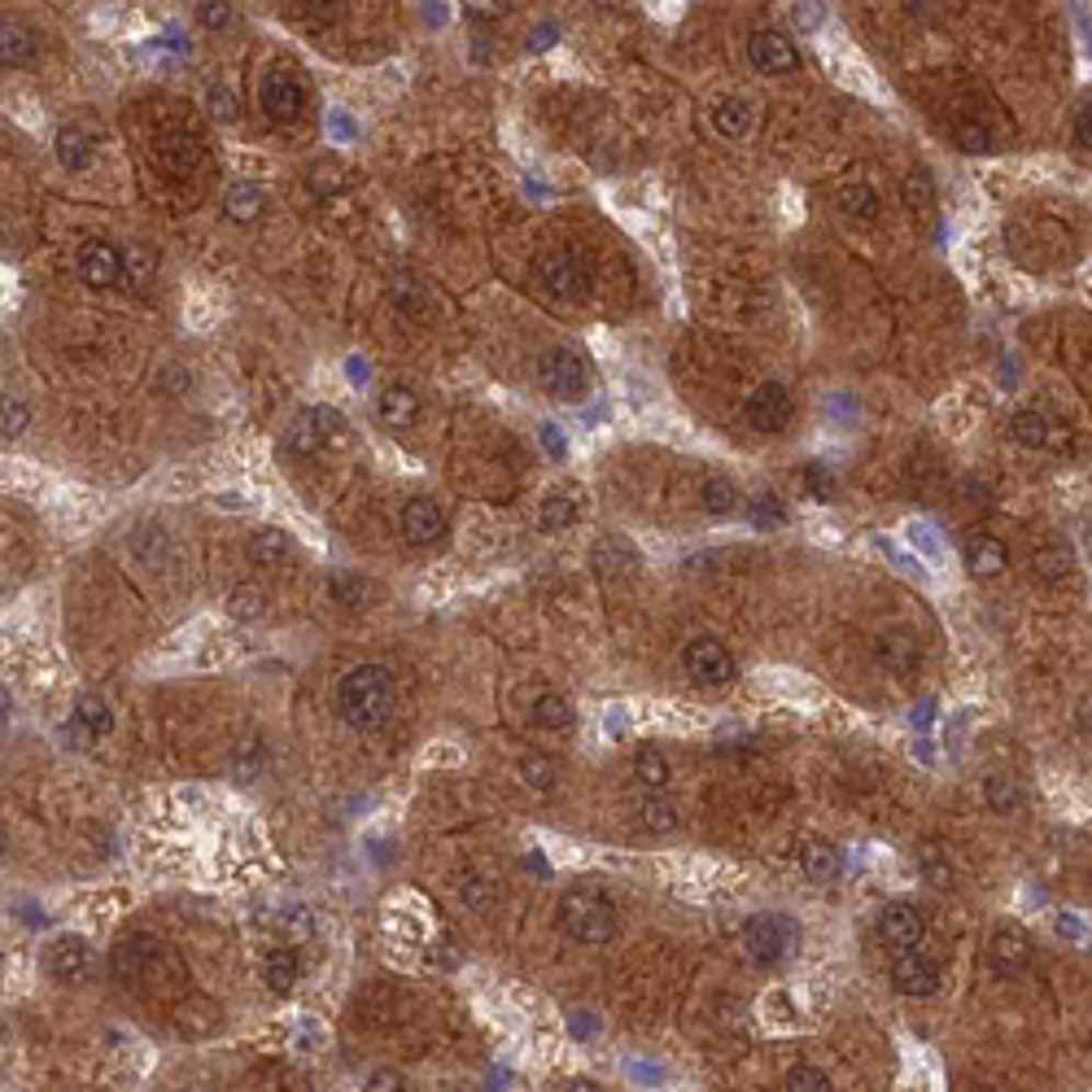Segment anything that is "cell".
Returning <instances> with one entry per match:
<instances>
[{
	"label": "cell",
	"mask_w": 1092,
	"mask_h": 1092,
	"mask_svg": "<svg viewBox=\"0 0 1092 1092\" xmlns=\"http://www.w3.org/2000/svg\"><path fill=\"white\" fill-rule=\"evenodd\" d=\"M393 700H398V687H393V674L384 665H355L337 682V713L355 729L380 726L393 713Z\"/></svg>",
	"instance_id": "1"
},
{
	"label": "cell",
	"mask_w": 1092,
	"mask_h": 1092,
	"mask_svg": "<svg viewBox=\"0 0 1092 1092\" xmlns=\"http://www.w3.org/2000/svg\"><path fill=\"white\" fill-rule=\"evenodd\" d=\"M560 922L577 944H608L617 935V905L595 887H573L560 905Z\"/></svg>",
	"instance_id": "2"
},
{
	"label": "cell",
	"mask_w": 1092,
	"mask_h": 1092,
	"mask_svg": "<svg viewBox=\"0 0 1092 1092\" xmlns=\"http://www.w3.org/2000/svg\"><path fill=\"white\" fill-rule=\"evenodd\" d=\"M110 970H114V979L127 984V988H149V984H166V979L180 975V970L171 966V953H166L153 935H127V940L114 949Z\"/></svg>",
	"instance_id": "3"
},
{
	"label": "cell",
	"mask_w": 1092,
	"mask_h": 1092,
	"mask_svg": "<svg viewBox=\"0 0 1092 1092\" xmlns=\"http://www.w3.org/2000/svg\"><path fill=\"white\" fill-rule=\"evenodd\" d=\"M743 949L756 966H778L795 953V927L778 913H756L747 927H743Z\"/></svg>",
	"instance_id": "4"
},
{
	"label": "cell",
	"mask_w": 1092,
	"mask_h": 1092,
	"mask_svg": "<svg viewBox=\"0 0 1092 1092\" xmlns=\"http://www.w3.org/2000/svg\"><path fill=\"white\" fill-rule=\"evenodd\" d=\"M538 384H542L551 398L573 402V398H582V393H586V384H590V367H586V359H582L577 350L555 346V350H547V355L538 359Z\"/></svg>",
	"instance_id": "5"
},
{
	"label": "cell",
	"mask_w": 1092,
	"mask_h": 1092,
	"mask_svg": "<svg viewBox=\"0 0 1092 1092\" xmlns=\"http://www.w3.org/2000/svg\"><path fill=\"white\" fill-rule=\"evenodd\" d=\"M791 415H795V398H791V389H786L782 380L756 384V389L747 393V402H743V419H747L756 433H782V428L791 424Z\"/></svg>",
	"instance_id": "6"
},
{
	"label": "cell",
	"mask_w": 1092,
	"mask_h": 1092,
	"mask_svg": "<svg viewBox=\"0 0 1092 1092\" xmlns=\"http://www.w3.org/2000/svg\"><path fill=\"white\" fill-rule=\"evenodd\" d=\"M682 669L696 687H726L734 678V656L722 639H691L687 652H682Z\"/></svg>",
	"instance_id": "7"
},
{
	"label": "cell",
	"mask_w": 1092,
	"mask_h": 1092,
	"mask_svg": "<svg viewBox=\"0 0 1092 1092\" xmlns=\"http://www.w3.org/2000/svg\"><path fill=\"white\" fill-rule=\"evenodd\" d=\"M538 280H542V289H547L551 298H560V302H577V298H586V289H590L586 263H582L577 254H564V250L538 258Z\"/></svg>",
	"instance_id": "8"
},
{
	"label": "cell",
	"mask_w": 1092,
	"mask_h": 1092,
	"mask_svg": "<svg viewBox=\"0 0 1092 1092\" xmlns=\"http://www.w3.org/2000/svg\"><path fill=\"white\" fill-rule=\"evenodd\" d=\"M747 61L760 70V74H791L800 66V48L791 44V35L773 31V26H760L751 31L747 39Z\"/></svg>",
	"instance_id": "9"
},
{
	"label": "cell",
	"mask_w": 1092,
	"mask_h": 1092,
	"mask_svg": "<svg viewBox=\"0 0 1092 1092\" xmlns=\"http://www.w3.org/2000/svg\"><path fill=\"white\" fill-rule=\"evenodd\" d=\"M878 940H883L887 949H896V953H913V949L927 940V918H922V909H918V905H905V900L887 905V909L878 913Z\"/></svg>",
	"instance_id": "10"
},
{
	"label": "cell",
	"mask_w": 1092,
	"mask_h": 1092,
	"mask_svg": "<svg viewBox=\"0 0 1092 1092\" xmlns=\"http://www.w3.org/2000/svg\"><path fill=\"white\" fill-rule=\"evenodd\" d=\"M127 276V254L110 241H88L79 250V280L88 289H114Z\"/></svg>",
	"instance_id": "11"
},
{
	"label": "cell",
	"mask_w": 1092,
	"mask_h": 1092,
	"mask_svg": "<svg viewBox=\"0 0 1092 1092\" xmlns=\"http://www.w3.org/2000/svg\"><path fill=\"white\" fill-rule=\"evenodd\" d=\"M892 988L900 992V997H918V1001H927V997H935L940 992V966H935V957H927V953H900L896 962H892Z\"/></svg>",
	"instance_id": "12"
},
{
	"label": "cell",
	"mask_w": 1092,
	"mask_h": 1092,
	"mask_svg": "<svg viewBox=\"0 0 1092 1092\" xmlns=\"http://www.w3.org/2000/svg\"><path fill=\"white\" fill-rule=\"evenodd\" d=\"M988 962H992L997 975L1019 979L1032 966V935L1019 931V927H997L992 940H988Z\"/></svg>",
	"instance_id": "13"
},
{
	"label": "cell",
	"mask_w": 1092,
	"mask_h": 1092,
	"mask_svg": "<svg viewBox=\"0 0 1092 1092\" xmlns=\"http://www.w3.org/2000/svg\"><path fill=\"white\" fill-rule=\"evenodd\" d=\"M302 105H307V88H302V79H298V74H289V70H272V74L263 79V110H267V118H276V123H294V118L302 114Z\"/></svg>",
	"instance_id": "14"
},
{
	"label": "cell",
	"mask_w": 1092,
	"mask_h": 1092,
	"mask_svg": "<svg viewBox=\"0 0 1092 1092\" xmlns=\"http://www.w3.org/2000/svg\"><path fill=\"white\" fill-rule=\"evenodd\" d=\"M402 533H406V542H415V547L441 542V533H446L441 507H437L433 498H406V507H402Z\"/></svg>",
	"instance_id": "15"
},
{
	"label": "cell",
	"mask_w": 1092,
	"mask_h": 1092,
	"mask_svg": "<svg viewBox=\"0 0 1092 1092\" xmlns=\"http://www.w3.org/2000/svg\"><path fill=\"white\" fill-rule=\"evenodd\" d=\"M874 660L883 669H892V674H913L918 660H922V647H918V639L909 630H883L874 639Z\"/></svg>",
	"instance_id": "16"
},
{
	"label": "cell",
	"mask_w": 1092,
	"mask_h": 1092,
	"mask_svg": "<svg viewBox=\"0 0 1092 1092\" xmlns=\"http://www.w3.org/2000/svg\"><path fill=\"white\" fill-rule=\"evenodd\" d=\"M88 970H92V953H88V944H83V940L66 935V940H57V944H53V957H48V975H53L57 984H66V988H79V984L88 979Z\"/></svg>",
	"instance_id": "17"
},
{
	"label": "cell",
	"mask_w": 1092,
	"mask_h": 1092,
	"mask_svg": "<svg viewBox=\"0 0 1092 1092\" xmlns=\"http://www.w3.org/2000/svg\"><path fill=\"white\" fill-rule=\"evenodd\" d=\"M329 424L342 428V415H337V411H302V415L294 419V428H289V450L302 455V459L315 455V450H324Z\"/></svg>",
	"instance_id": "18"
},
{
	"label": "cell",
	"mask_w": 1092,
	"mask_h": 1092,
	"mask_svg": "<svg viewBox=\"0 0 1092 1092\" xmlns=\"http://www.w3.org/2000/svg\"><path fill=\"white\" fill-rule=\"evenodd\" d=\"M376 419L384 428H411L419 419V398L406 384H384L376 393Z\"/></svg>",
	"instance_id": "19"
},
{
	"label": "cell",
	"mask_w": 1092,
	"mask_h": 1092,
	"mask_svg": "<svg viewBox=\"0 0 1092 1092\" xmlns=\"http://www.w3.org/2000/svg\"><path fill=\"white\" fill-rule=\"evenodd\" d=\"M962 560H966V568H970L975 577H1001V573L1010 568V551H1005V542L992 538V533H975V538L966 542Z\"/></svg>",
	"instance_id": "20"
},
{
	"label": "cell",
	"mask_w": 1092,
	"mask_h": 1092,
	"mask_svg": "<svg viewBox=\"0 0 1092 1092\" xmlns=\"http://www.w3.org/2000/svg\"><path fill=\"white\" fill-rule=\"evenodd\" d=\"M110 729H114V713H110V704H105L101 696H79L74 717H70V738L92 743V738H101V734H110Z\"/></svg>",
	"instance_id": "21"
},
{
	"label": "cell",
	"mask_w": 1092,
	"mask_h": 1092,
	"mask_svg": "<svg viewBox=\"0 0 1092 1092\" xmlns=\"http://www.w3.org/2000/svg\"><path fill=\"white\" fill-rule=\"evenodd\" d=\"M92 149H96V136H92L88 123H66L57 131V162L66 171H83L92 162Z\"/></svg>",
	"instance_id": "22"
},
{
	"label": "cell",
	"mask_w": 1092,
	"mask_h": 1092,
	"mask_svg": "<svg viewBox=\"0 0 1092 1092\" xmlns=\"http://www.w3.org/2000/svg\"><path fill=\"white\" fill-rule=\"evenodd\" d=\"M590 560H595V573H599V577H625V573L643 568V555H639L630 542H621V538H604V542H595Z\"/></svg>",
	"instance_id": "23"
},
{
	"label": "cell",
	"mask_w": 1092,
	"mask_h": 1092,
	"mask_svg": "<svg viewBox=\"0 0 1092 1092\" xmlns=\"http://www.w3.org/2000/svg\"><path fill=\"white\" fill-rule=\"evenodd\" d=\"M800 870H804L813 883H835V878L843 874V857H839V848H835V843H826V839H808V843L800 848Z\"/></svg>",
	"instance_id": "24"
},
{
	"label": "cell",
	"mask_w": 1092,
	"mask_h": 1092,
	"mask_svg": "<svg viewBox=\"0 0 1092 1092\" xmlns=\"http://www.w3.org/2000/svg\"><path fill=\"white\" fill-rule=\"evenodd\" d=\"M263 206H267V193H263L258 184H250V180H237V184L228 188V197H223V210H228V219H237V223H254V219L263 215Z\"/></svg>",
	"instance_id": "25"
},
{
	"label": "cell",
	"mask_w": 1092,
	"mask_h": 1092,
	"mask_svg": "<svg viewBox=\"0 0 1092 1092\" xmlns=\"http://www.w3.org/2000/svg\"><path fill=\"white\" fill-rule=\"evenodd\" d=\"M751 123H756V110H751V101H743V96H726L717 110H713V127L729 136V140H743L747 131H751Z\"/></svg>",
	"instance_id": "26"
},
{
	"label": "cell",
	"mask_w": 1092,
	"mask_h": 1092,
	"mask_svg": "<svg viewBox=\"0 0 1092 1092\" xmlns=\"http://www.w3.org/2000/svg\"><path fill=\"white\" fill-rule=\"evenodd\" d=\"M1054 424L1041 415V411H1032V406H1023V411H1014L1010 415V437L1019 441V446H1032V450H1041V446H1049V433Z\"/></svg>",
	"instance_id": "27"
},
{
	"label": "cell",
	"mask_w": 1092,
	"mask_h": 1092,
	"mask_svg": "<svg viewBox=\"0 0 1092 1092\" xmlns=\"http://www.w3.org/2000/svg\"><path fill=\"white\" fill-rule=\"evenodd\" d=\"M984 800H988L992 813H1019L1023 800H1027V791L1010 773H992V778H984Z\"/></svg>",
	"instance_id": "28"
},
{
	"label": "cell",
	"mask_w": 1092,
	"mask_h": 1092,
	"mask_svg": "<svg viewBox=\"0 0 1092 1092\" xmlns=\"http://www.w3.org/2000/svg\"><path fill=\"white\" fill-rule=\"evenodd\" d=\"M298 975H302V966H298V953H294V949H276V953H267V962H263V979H267V988H272V992H289V988L298 984Z\"/></svg>",
	"instance_id": "29"
},
{
	"label": "cell",
	"mask_w": 1092,
	"mask_h": 1092,
	"mask_svg": "<svg viewBox=\"0 0 1092 1092\" xmlns=\"http://www.w3.org/2000/svg\"><path fill=\"white\" fill-rule=\"evenodd\" d=\"M529 717H533V726L538 729H568L573 726V704H568L564 696L547 691V696H538V700H533Z\"/></svg>",
	"instance_id": "30"
},
{
	"label": "cell",
	"mask_w": 1092,
	"mask_h": 1092,
	"mask_svg": "<svg viewBox=\"0 0 1092 1092\" xmlns=\"http://www.w3.org/2000/svg\"><path fill=\"white\" fill-rule=\"evenodd\" d=\"M634 778L652 791V795H660L665 786H669V778H674V769H669V760L656 751V747H643L639 756H634Z\"/></svg>",
	"instance_id": "31"
},
{
	"label": "cell",
	"mask_w": 1092,
	"mask_h": 1092,
	"mask_svg": "<svg viewBox=\"0 0 1092 1092\" xmlns=\"http://www.w3.org/2000/svg\"><path fill=\"white\" fill-rule=\"evenodd\" d=\"M555 778H560V769H555L551 756H542V751H525V756H520V782H525L529 791L547 795V791H555Z\"/></svg>",
	"instance_id": "32"
},
{
	"label": "cell",
	"mask_w": 1092,
	"mask_h": 1092,
	"mask_svg": "<svg viewBox=\"0 0 1092 1092\" xmlns=\"http://www.w3.org/2000/svg\"><path fill=\"white\" fill-rule=\"evenodd\" d=\"M0 57H4V66H26L35 57V35L18 22H4L0 26Z\"/></svg>",
	"instance_id": "33"
},
{
	"label": "cell",
	"mask_w": 1092,
	"mask_h": 1092,
	"mask_svg": "<svg viewBox=\"0 0 1092 1092\" xmlns=\"http://www.w3.org/2000/svg\"><path fill=\"white\" fill-rule=\"evenodd\" d=\"M285 555H289V538H285L280 529L267 525V529H258V533L250 538V560H254L258 568H276Z\"/></svg>",
	"instance_id": "34"
},
{
	"label": "cell",
	"mask_w": 1092,
	"mask_h": 1092,
	"mask_svg": "<svg viewBox=\"0 0 1092 1092\" xmlns=\"http://www.w3.org/2000/svg\"><path fill=\"white\" fill-rule=\"evenodd\" d=\"M900 202L909 215H927L935 206V184H931V171H909L905 184H900Z\"/></svg>",
	"instance_id": "35"
},
{
	"label": "cell",
	"mask_w": 1092,
	"mask_h": 1092,
	"mask_svg": "<svg viewBox=\"0 0 1092 1092\" xmlns=\"http://www.w3.org/2000/svg\"><path fill=\"white\" fill-rule=\"evenodd\" d=\"M700 503H704V511H713V516H729L734 507H738V485L722 476V472H713L709 481H704V490H700Z\"/></svg>",
	"instance_id": "36"
},
{
	"label": "cell",
	"mask_w": 1092,
	"mask_h": 1092,
	"mask_svg": "<svg viewBox=\"0 0 1092 1092\" xmlns=\"http://www.w3.org/2000/svg\"><path fill=\"white\" fill-rule=\"evenodd\" d=\"M542 529L547 533H560V529H568L573 520H577V498L573 494H564V490H555V494H547L542 498Z\"/></svg>",
	"instance_id": "37"
},
{
	"label": "cell",
	"mask_w": 1092,
	"mask_h": 1092,
	"mask_svg": "<svg viewBox=\"0 0 1092 1092\" xmlns=\"http://www.w3.org/2000/svg\"><path fill=\"white\" fill-rule=\"evenodd\" d=\"M839 210H843L848 219L870 223V219H878V197H874L870 184H848V188L839 193Z\"/></svg>",
	"instance_id": "38"
},
{
	"label": "cell",
	"mask_w": 1092,
	"mask_h": 1092,
	"mask_svg": "<svg viewBox=\"0 0 1092 1092\" xmlns=\"http://www.w3.org/2000/svg\"><path fill=\"white\" fill-rule=\"evenodd\" d=\"M918 874L931 887H953V861L940 852V843H922L918 848Z\"/></svg>",
	"instance_id": "39"
},
{
	"label": "cell",
	"mask_w": 1092,
	"mask_h": 1092,
	"mask_svg": "<svg viewBox=\"0 0 1092 1092\" xmlns=\"http://www.w3.org/2000/svg\"><path fill=\"white\" fill-rule=\"evenodd\" d=\"M393 307L406 311V315H419V311L428 307V289H424L415 276L398 272V276H393Z\"/></svg>",
	"instance_id": "40"
},
{
	"label": "cell",
	"mask_w": 1092,
	"mask_h": 1092,
	"mask_svg": "<svg viewBox=\"0 0 1092 1092\" xmlns=\"http://www.w3.org/2000/svg\"><path fill=\"white\" fill-rule=\"evenodd\" d=\"M639 817H643V826H647L652 835L678 830V808H674V800H665V795H652V800L639 808Z\"/></svg>",
	"instance_id": "41"
},
{
	"label": "cell",
	"mask_w": 1092,
	"mask_h": 1092,
	"mask_svg": "<svg viewBox=\"0 0 1092 1092\" xmlns=\"http://www.w3.org/2000/svg\"><path fill=\"white\" fill-rule=\"evenodd\" d=\"M1032 568H1036L1041 582H1058V577L1071 573V551H1067V547H1041V551L1032 555Z\"/></svg>",
	"instance_id": "42"
},
{
	"label": "cell",
	"mask_w": 1092,
	"mask_h": 1092,
	"mask_svg": "<svg viewBox=\"0 0 1092 1092\" xmlns=\"http://www.w3.org/2000/svg\"><path fill=\"white\" fill-rule=\"evenodd\" d=\"M782 1092H835V1084H830V1076H826L821 1067L800 1062V1067H791V1071H786V1084H782Z\"/></svg>",
	"instance_id": "43"
},
{
	"label": "cell",
	"mask_w": 1092,
	"mask_h": 1092,
	"mask_svg": "<svg viewBox=\"0 0 1092 1092\" xmlns=\"http://www.w3.org/2000/svg\"><path fill=\"white\" fill-rule=\"evenodd\" d=\"M206 110H210V118H219V123H237V118H241V105H237V96H232L228 83H210V88H206Z\"/></svg>",
	"instance_id": "44"
},
{
	"label": "cell",
	"mask_w": 1092,
	"mask_h": 1092,
	"mask_svg": "<svg viewBox=\"0 0 1092 1092\" xmlns=\"http://www.w3.org/2000/svg\"><path fill=\"white\" fill-rule=\"evenodd\" d=\"M263 769V738H245L237 747V778L241 782H254V773Z\"/></svg>",
	"instance_id": "45"
},
{
	"label": "cell",
	"mask_w": 1092,
	"mask_h": 1092,
	"mask_svg": "<svg viewBox=\"0 0 1092 1092\" xmlns=\"http://www.w3.org/2000/svg\"><path fill=\"white\" fill-rule=\"evenodd\" d=\"M957 145L966 149V153H988L992 149V136H988V127H979V123H957Z\"/></svg>",
	"instance_id": "46"
},
{
	"label": "cell",
	"mask_w": 1092,
	"mask_h": 1092,
	"mask_svg": "<svg viewBox=\"0 0 1092 1092\" xmlns=\"http://www.w3.org/2000/svg\"><path fill=\"white\" fill-rule=\"evenodd\" d=\"M232 617H241V621L263 617V590H250V586L232 590Z\"/></svg>",
	"instance_id": "47"
},
{
	"label": "cell",
	"mask_w": 1092,
	"mask_h": 1092,
	"mask_svg": "<svg viewBox=\"0 0 1092 1092\" xmlns=\"http://www.w3.org/2000/svg\"><path fill=\"white\" fill-rule=\"evenodd\" d=\"M26 419H31V411L18 402V398H9L4 402V415H0V428H4V437H18L22 428H26Z\"/></svg>",
	"instance_id": "48"
},
{
	"label": "cell",
	"mask_w": 1092,
	"mask_h": 1092,
	"mask_svg": "<svg viewBox=\"0 0 1092 1092\" xmlns=\"http://www.w3.org/2000/svg\"><path fill=\"white\" fill-rule=\"evenodd\" d=\"M333 595H337V604L355 608V604H359V595H364V582H359V577H350V573H337V577H333Z\"/></svg>",
	"instance_id": "49"
},
{
	"label": "cell",
	"mask_w": 1092,
	"mask_h": 1092,
	"mask_svg": "<svg viewBox=\"0 0 1092 1092\" xmlns=\"http://www.w3.org/2000/svg\"><path fill=\"white\" fill-rule=\"evenodd\" d=\"M804 481H808V490H813V494H821V498H830V494H835V476L826 472V463H808V468H804Z\"/></svg>",
	"instance_id": "50"
},
{
	"label": "cell",
	"mask_w": 1092,
	"mask_h": 1092,
	"mask_svg": "<svg viewBox=\"0 0 1092 1092\" xmlns=\"http://www.w3.org/2000/svg\"><path fill=\"white\" fill-rule=\"evenodd\" d=\"M364 1092H406V1080H402L398 1071H389V1067H384V1071H371V1076H367Z\"/></svg>",
	"instance_id": "51"
},
{
	"label": "cell",
	"mask_w": 1092,
	"mask_h": 1092,
	"mask_svg": "<svg viewBox=\"0 0 1092 1092\" xmlns=\"http://www.w3.org/2000/svg\"><path fill=\"white\" fill-rule=\"evenodd\" d=\"M197 18H202L210 31H219V26H228V22H232V4H215V0H206V4H197Z\"/></svg>",
	"instance_id": "52"
},
{
	"label": "cell",
	"mask_w": 1092,
	"mask_h": 1092,
	"mask_svg": "<svg viewBox=\"0 0 1092 1092\" xmlns=\"http://www.w3.org/2000/svg\"><path fill=\"white\" fill-rule=\"evenodd\" d=\"M459 892H463V900H468L472 909H485V905H490V887H485V878H476V874H468V878L459 883Z\"/></svg>",
	"instance_id": "53"
},
{
	"label": "cell",
	"mask_w": 1092,
	"mask_h": 1092,
	"mask_svg": "<svg viewBox=\"0 0 1092 1092\" xmlns=\"http://www.w3.org/2000/svg\"><path fill=\"white\" fill-rule=\"evenodd\" d=\"M1076 145H1080V149H1092V105H1084V110L1076 114Z\"/></svg>",
	"instance_id": "54"
},
{
	"label": "cell",
	"mask_w": 1092,
	"mask_h": 1092,
	"mask_svg": "<svg viewBox=\"0 0 1092 1092\" xmlns=\"http://www.w3.org/2000/svg\"><path fill=\"white\" fill-rule=\"evenodd\" d=\"M507 13V4H468V18L472 22H498Z\"/></svg>",
	"instance_id": "55"
},
{
	"label": "cell",
	"mask_w": 1092,
	"mask_h": 1092,
	"mask_svg": "<svg viewBox=\"0 0 1092 1092\" xmlns=\"http://www.w3.org/2000/svg\"><path fill=\"white\" fill-rule=\"evenodd\" d=\"M795 22H800V31H813L821 22V4H795Z\"/></svg>",
	"instance_id": "56"
},
{
	"label": "cell",
	"mask_w": 1092,
	"mask_h": 1092,
	"mask_svg": "<svg viewBox=\"0 0 1092 1092\" xmlns=\"http://www.w3.org/2000/svg\"><path fill=\"white\" fill-rule=\"evenodd\" d=\"M1080 726H1084V729H1089V734H1092V696H1089V700H1084V704H1080Z\"/></svg>",
	"instance_id": "57"
},
{
	"label": "cell",
	"mask_w": 1092,
	"mask_h": 1092,
	"mask_svg": "<svg viewBox=\"0 0 1092 1092\" xmlns=\"http://www.w3.org/2000/svg\"><path fill=\"white\" fill-rule=\"evenodd\" d=\"M564 1092H599V1089H595L590 1080H568V1089H564Z\"/></svg>",
	"instance_id": "58"
},
{
	"label": "cell",
	"mask_w": 1092,
	"mask_h": 1092,
	"mask_svg": "<svg viewBox=\"0 0 1092 1092\" xmlns=\"http://www.w3.org/2000/svg\"><path fill=\"white\" fill-rule=\"evenodd\" d=\"M966 1092H1001V1089H997V1084H970Z\"/></svg>",
	"instance_id": "59"
}]
</instances>
